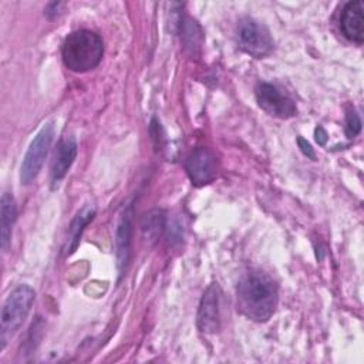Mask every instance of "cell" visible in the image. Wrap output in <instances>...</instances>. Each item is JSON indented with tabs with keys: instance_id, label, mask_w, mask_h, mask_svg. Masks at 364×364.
Wrapping results in <instances>:
<instances>
[{
	"instance_id": "cell-13",
	"label": "cell",
	"mask_w": 364,
	"mask_h": 364,
	"mask_svg": "<svg viewBox=\"0 0 364 364\" xmlns=\"http://www.w3.org/2000/svg\"><path fill=\"white\" fill-rule=\"evenodd\" d=\"M0 236H1V249L7 250L10 240H11V230L13 225L17 218V208L14 198L9 193L4 192L1 195L0 200Z\"/></svg>"
},
{
	"instance_id": "cell-10",
	"label": "cell",
	"mask_w": 364,
	"mask_h": 364,
	"mask_svg": "<svg viewBox=\"0 0 364 364\" xmlns=\"http://www.w3.org/2000/svg\"><path fill=\"white\" fill-rule=\"evenodd\" d=\"M132 205H129L125 212L121 215V219L115 232V255L119 274L124 273L131 255V242H132Z\"/></svg>"
},
{
	"instance_id": "cell-15",
	"label": "cell",
	"mask_w": 364,
	"mask_h": 364,
	"mask_svg": "<svg viewBox=\"0 0 364 364\" xmlns=\"http://www.w3.org/2000/svg\"><path fill=\"white\" fill-rule=\"evenodd\" d=\"M361 131V121L355 111H348L346 115V135L354 138Z\"/></svg>"
},
{
	"instance_id": "cell-2",
	"label": "cell",
	"mask_w": 364,
	"mask_h": 364,
	"mask_svg": "<svg viewBox=\"0 0 364 364\" xmlns=\"http://www.w3.org/2000/svg\"><path fill=\"white\" fill-rule=\"evenodd\" d=\"M104 55V43L100 34L91 30L70 33L61 46L64 65L74 73H87L95 68Z\"/></svg>"
},
{
	"instance_id": "cell-5",
	"label": "cell",
	"mask_w": 364,
	"mask_h": 364,
	"mask_svg": "<svg viewBox=\"0 0 364 364\" xmlns=\"http://www.w3.org/2000/svg\"><path fill=\"white\" fill-rule=\"evenodd\" d=\"M239 47L255 58H264L272 54L274 41L269 30L253 18H243L237 27Z\"/></svg>"
},
{
	"instance_id": "cell-1",
	"label": "cell",
	"mask_w": 364,
	"mask_h": 364,
	"mask_svg": "<svg viewBox=\"0 0 364 364\" xmlns=\"http://www.w3.org/2000/svg\"><path fill=\"white\" fill-rule=\"evenodd\" d=\"M237 310L249 320L267 321L277 306V287L263 272L252 270L246 273L236 289Z\"/></svg>"
},
{
	"instance_id": "cell-7",
	"label": "cell",
	"mask_w": 364,
	"mask_h": 364,
	"mask_svg": "<svg viewBox=\"0 0 364 364\" xmlns=\"http://www.w3.org/2000/svg\"><path fill=\"white\" fill-rule=\"evenodd\" d=\"M185 169L195 186H203L216 178L218 158L210 149L198 146L188 155L185 161Z\"/></svg>"
},
{
	"instance_id": "cell-9",
	"label": "cell",
	"mask_w": 364,
	"mask_h": 364,
	"mask_svg": "<svg viewBox=\"0 0 364 364\" xmlns=\"http://www.w3.org/2000/svg\"><path fill=\"white\" fill-rule=\"evenodd\" d=\"M340 28L343 34L361 44L364 41V4L360 0L348 1L340 16Z\"/></svg>"
},
{
	"instance_id": "cell-6",
	"label": "cell",
	"mask_w": 364,
	"mask_h": 364,
	"mask_svg": "<svg viewBox=\"0 0 364 364\" xmlns=\"http://www.w3.org/2000/svg\"><path fill=\"white\" fill-rule=\"evenodd\" d=\"M256 100L259 107L272 117L289 119L297 114L294 101L273 84L260 82L256 87Z\"/></svg>"
},
{
	"instance_id": "cell-8",
	"label": "cell",
	"mask_w": 364,
	"mask_h": 364,
	"mask_svg": "<svg viewBox=\"0 0 364 364\" xmlns=\"http://www.w3.org/2000/svg\"><path fill=\"white\" fill-rule=\"evenodd\" d=\"M220 287L218 283H212L200 299L196 324L198 328L205 334H215L220 328Z\"/></svg>"
},
{
	"instance_id": "cell-17",
	"label": "cell",
	"mask_w": 364,
	"mask_h": 364,
	"mask_svg": "<svg viewBox=\"0 0 364 364\" xmlns=\"http://www.w3.org/2000/svg\"><path fill=\"white\" fill-rule=\"evenodd\" d=\"M64 4L63 3H50L48 6H47V9H46V16L48 17V18H53V17H55L57 14H60V9L63 7Z\"/></svg>"
},
{
	"instance_id": "cell-12",
	"label": "cell",
	"mask_w": 364,
	"mask_h": 364,
	"mask_svg": "<svg viewBox=\"0 0 364 364\" xmlns=\"http://www.w3.org/2000/svg\"><path fill=\"white\" fill-rule=\"evenodd\" d=\"M95 215V208L92 206H85L82 210H80L75 218L73 219L70 228H68V236L65 239V243L63 246V255L64 256H70L75 252L78 243H80V237L84 232V228L92 220Z\"/></svg>"
},
{
	"instance_id": "cell-14",
	"label": "cell",
	"mask_w": 364,
	"mask_h": 364,
	"mask_svg": "<svg viewBox=\"0 0 364 364\" xmlns=\"http://www.w3.org/2000/svg\"><path fill=\"white\" fill-rule=\"evenodd\" d=\"M165 229V218L162 212L154 210L149 212L142 222V230L148 236V239H156Z\"/></svg>"
},
{
	"instance_id": "cell-18",
	"label": "cell",
	"mask_w": 364,
	"mask_h": 364,
	"mask_svg": "<svg viewBox=\"0 0 364 364\" xmlns=\"http://www.w3.org/2000/svg\"><path fill=\"white\" fill-rule=\"evenodd\" d=\"M316 141L320 144V145H324L327 142V132L321 128V127H317L316 128Z\"/></svg>"
},
{
	"instance_id": "cell-16",
	"label": "cell",
	"mask_w": 364,
	"mask_h": 364,
	"mask_svg": "<svg viewBox=\"0 0 364 364\" xmlns=\"http://www.w3.org/2000/svg\"><path fill=\"white\" fill-rule=\"evenodd\" d=\"M299 146H300V149H301V152L306 155V156H309L310 159H314L316 158V155H314V151H313V148H311V145L304 139V138H299Z\"/></svg>"
},
{
	"instance_id": "cell-4",
	"label": "cell",
	"mask_w": 364,
	"mask_h": 364,
	"mask_svg": "<svg viewBox=\"0 0 364 364\" xmlns=\"http://www.w3.org/2000/svg\"><path fill=\"white\" fill-rule=\"evenodd\" d=\"M53 136H54V127L53 124H44L43 128L36 134V136L33 138V141L30 142V146L23 158V164H21V169H20V181L24 185H30L38 175L50 145L53 142Z\"/></svg>"
},
{
	"instance_id": "cell-11",
	"label": "cell",
	"mask_w": 364,
	"mask_h": 364,
	"mask_svg": "<svg viewBox=\"0 0 364 364\" xmlns=\"http://www.w3.org/2000/svg\"><path fill=\"white\" fill-rule=\"evenodd\" d=\"M77 156V141L74 136H65L60 141L55 159L51 168V183L53 188L61 182V179L67 175L68 169L71 168L74 159Z\"/></svg>"
},
{
	"instance_id": "cell-3",
	"label": "cell",
	"mask_w": 364,
	"mask_h": 364,
	"mask_svg": "<svg viewBox=\"0 0 364 364\" xmlns=\"http://www.w3.org/2000/svg\"><path fill=\"white\" fill-rule=\"evenodd\" d=\"M36 299V291L28 284L17 286L6 299L1 307L0 316V348L4 350L9 340L16 334V331L23 326L27 318L33 303Z\"/></svg>"
}]
</instances>
